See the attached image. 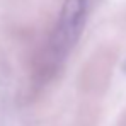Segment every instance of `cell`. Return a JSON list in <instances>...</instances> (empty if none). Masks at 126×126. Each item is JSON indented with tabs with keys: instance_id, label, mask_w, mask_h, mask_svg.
<instances>
[{
	"instance_id": "obj_1",
	"label": "cell",
	"mask_w": 126,
	"mask_h": 126,
	"mask_svg": "<svg viewBox=\"0 0 126 126\" xmlns=\"http://www.w3.org/2000/svg\"><path fill=\"white\" fill-rule=\"evenodd\" d=\"M89 12V0H65L56 24L48 38V43L39 56L38 75L39 80H49L66 62L73 46L77 44Z\"/></svg>"
},
{
	"instance_id": "obj_2",
	"label": "cell",
	"mask_w": 126,
	"mask_h": 126,
	"mask_svg": "<svg viewBox=\"0 0 126 126\" xmlns=\"http://www.w3.org/2000/svg\"><path fill=\"white\" fill-rule=\"evenodd\" d=\"M123 72H125V73H126V62L123 63Z\"/></svg>"
}]
</instances>
